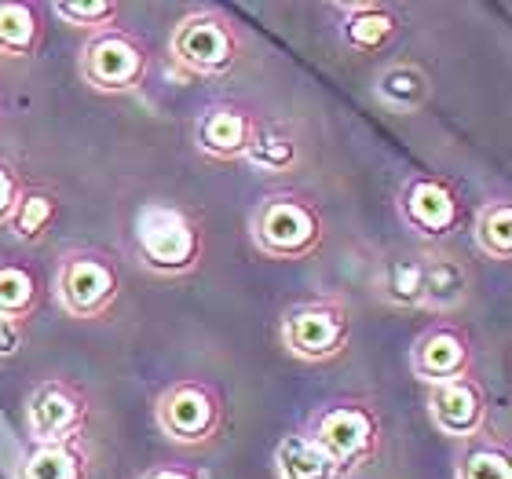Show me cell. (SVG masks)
Here are the masks:
<instances>
[{
	"instance_id": "cell-8",
	"label": "cell",
	"mask_w": 512,
	"mask_h": 479,
	"mask_svg": "<svg viewBox=\"0 0 512 479\" xmlns=\"http://www.w3.org/2000/svg\"><path fill=\"white\" fill-rule=\"evenodd\" d=\"M395 213H399L403 227L414 238H421L428 245H443L450 235H458L461 220H465V202H461V191L447 176L410 172L399 183Z\"/></svg>"
},
{
	"instance_id": "cell-20",
	"label": "cell",
	"mask_w": 512,
	"mask_h": 479,
	"mask_svg": "<svg viewBox=\"0 0 512 479\" xmlns=\"http://www.w3.org/2000/svg\"><path fill=\"white\" fill-rule=\"evenodd\" d=\"M275 476L278 479H341V469L311 443L304 432H289L275 447Z\"/></svg>"
},
{
	"instance_id": "cell-22",
	"label": "cell",
	"mask_w": 512,
	"mask_h": 479,
	"mask_svg": "<svg viewBox=\"0 0 512 479\" xmlns=\"http://www.w3.org/2000/svg\"><path fill=\"white\" fill-rule=\"evenodd\" d=\"M55 220H59V194L48 191V187H26L19 209H15V216H11L8 231L19 238V242L37 245L48 238Z\"/></svg>"
},
{
	"instance_id": "cell-27",
	"label": "cell",
	"mask_w": 512,
	"mask_h": 479,
	"mask_svg": "<svg viewBox=\"0 0 512 479\" xmlns=\"http://www.w3.org/2000/svg\"><path fill=\"white\" fill-rule=\"evenodd\" d=\"M22 191H26V183H22V172L11 165V161L0 158V227L11 224V216L19 209L22 202Z\"/></svg>"
},
{
	"instance_id": "cell-9",
	"label": "cell",
	"mask_w": 512,
	"mask_h": 479,
	"mask_svg": "<svg viewBox=\"0 0 512 479\" xmlns=\"http://www.w3.org/2000/svg\"><path fill=\"white\" fill-rule=\"evenodd\" d=\"M92 421V399L81 384L66 377H48L33 384L26 395V436L30 447H55V443H81Z\"/></svg>"
},
{
	"instance_id": "cell-19",
	"label": "cell",
	"mask_w": 512,
	"mask_h": 479,
	"mask_svg": "<svg viewBox=\"0 0 512 479\" xmlns=\"http://www.w3.org/2000/svg\"><path fill=\"white\" fill-rule=\"evenodd\" d=\"M377 297L392 308L421 311L425 304V275H421V253H406L384 260L377 271Z\"/></svg>"
},
{
	"instance_id": "cell-17",
	"label": "cell",
	"mask_w": 512,
	"mask_h": 479,
	"mask_svg": "<svg viewBox=\"0 0 512 479\" xmlns=\"http://www.w3.org/2000/svg\"><path fill=\"white\" fill-rule=\"evenodd\" d=\"M41 297H44L41 275L26 260L4 256L0 260V319L26 326L37 315V308H41Z\"/></svg>"
},
{
	"instance_id": "cell-30",
	"label": "cell",
	"mask_w": 512,
	"mask_h": 479,
	"mask_svg": "<svg viewBox=\"0 0 512 479\" xmlns=\"http://www.w3.org/2000/svg\"><path fill=\"white\" fill-rule=\"evenodd\" d=\"M0 114H4V107H0Z\"/></svg>"
},
{
	"instance_id": "cell-10",
	"label": "cell",
	"mask_w": 512,
	"mask_h": 479,
	"mask_svg": "<svg viewBox=\"0 0 512 479\" xmlns=\"http://www.w3.org/2000/svg\"><path fill=\"white\" fill-rule=\"evenodd\" d=\"M150 74V52L147 44L139 41L136 33L121 30H103L92 33L81 48V77L85 85H92L103 96H125L143 88Z\"/></svg>"
},
{
	"instance_id": "cell-25",
	"label": "cell",
	"mask_w": 512,
	"mask_h": 479,
	"mask_svg": "<svg viewBox=\"0 0 512 479\" xmlns=\"http://www.w3.org/2000/svg\"><path fill=\"white\" fill-rule=\"evenodd\" d=\"M242 161H249V165H256V169L264 172H289L300 161V143L289 136L286 128L260 125L256 128L253 147H249V154Z\"/></svg>"
},
{
	"instance_id": "cell-28",
	"label": "cell",
	"mask_w": 512,
	"mask_h": 479,
	"mask_svg": "<svg viewBox=\"0 0 512 479\" xmlns=\"http://www.w3.org/2000/svg\"><path fill=\"white\" fill-rule=\"evenodd\" d=\"M22 344H26V326L0 319V359H11V355H19Z\"/></svg>"
},
{
	"instance_id": "cell-1",
	"label": "cell",
	"mask_w": 512,
	"mask_h": 479,
	"mask_svg": "<svg viewBox=\"0 0 512 479\" xmlns=\"http://www.w3.org/2000/svg\"><path fill=\"white\" fill-rule=\"evenodd\" d=\"M300 432L341 469V479L363 472L384 447L381 410L374 399H363V395H341V399L319 403Z\"/></svg>"
},
{
	"instance_id": "cell-3",
	"label": "cell",
	"mask_w": 512,
	"mask_h": 479,
	"mask_svg": "<svg viewBox=\"0 0 512 479\" xmlns=\"http://www.w3.org/2000/svg\"><path fill=\"white\" fill-rule=\"evenodd\" d=\"M249 235L256 253L271 260H308L326 242V216L308 194L271 191L256 202L249 216Z\"/></svg>"
},
{
	"instance_id": "cell-2",
	"label": "cell",
	"mask_w": 512,
	"mask_h": 479,
	"mask_svg": "<svg viewBox=\"0 0 512 479\" xmlns=\"http://www.w3.org/2000/svg\"><path fill=\"white\" fill-rule=\"evenodd\" d=\"M132 245L139 264L150 275L183 278L202 264L205 227L202 220L176 202H147L132 224Z\"/></svg>"
},
{
	"instance_id": "cell-21",
	"label": "cell",
	"mask_w": 512,
	"mask_h": 479,
	"mask_svg": "<svg viewBox=\"0 0 512 479\" xmlns=\"http://www.w3.org/2000/svg\"><path fill=\"white\" fill-rule=\"evenodd\" d=\"M377 96L395 110H421L432 99V77L417 63H392L377 74Z\"/></svg>"
},
{
	"instance_id": "cell-24",
	"label": "cell",
	"mask_w": 512,
	"mask_h": 479,
	"mask_svg": "<svg viewBox=\"0 0 512 479\" xmlns=\"http://www.w3.org/2000/svg\"><path fill=\"white\" fill-rule=\"evenodd\" d=\"M458 479H512V454L502 439L476 436L458 458Z\"/></svg>"
},
{
	"instance_id": "cell-13",
	"label": "cell",
	"mask_w": 512,
	"mask_h": 479,
	"mask_svg": "<svg viewBox=\"0 0 512 479\" xmlns=\"http://www.w3.org/2000/svg\"><path fill=\"white\" fill-rule=\"evenodd\" d=\"M260 118L242 103H213L194 121V147L213 161H242L256 139Z\"/></svg>"
},
{
	"instance_id": "cell-14",
	"label": "cell",
	"mask_w": 512,
	"mask_h": 479,
	"mask_svg": "<svg viewBox=\"0 0 512 479\" xmlns=\"http://www.w3.org/2000/svg\"><path fill=\"white\" fill-rule=\"evenodd\" d=\"M421 275H425V304H421V311L450 315V311L469 304L472 267L461 253L443 249V245L421 249Z\"/></svg>"
},
{
	"instance_id": "cell-15",
	"label": "cell",
	"mask_w": 512,
	"mask_h": 479,
	"mask_svg": "<svg viewBox=\"0 0 512 479\" xmlns=\"http://www.w3.org/2000/svg\"><path fill=\"white\" fill-rule=\"evenodd\" d=\"M337 15H341V41L359 55L384 52L403 30L399 8L384 0H348L337 4Z\"/></svg>"
},
{
	"instance_id": "cell-29",
	"label": "cell",
	"mask_w": 512,
	"mask_h": 479,
	"mask_svg": "<svg viewBox=\"0 0 512 479\" xmlns=\"http://www.w3.org/2000/svg\"><path fill=\"white\" fill-rule=\"evenodd\" d=\"M139 479H202V472L180 465V461H161V465H150Z\"/></svg>"
},
{
	"instance_id": "cell-6",
	"label": "cell",
	"mask_w": 512,
	"mask_h": 479,
	"mask_svg": "<svg viewBox=\"0 0 512 479\" xmlns=\"http://www.w3.org/2000/svg\"><path fill=\"white\" fill-rule=\"evenodd\" d=\"M121 297V267L103 249H70L55 267V300L70 319L96 322Z\"/></svg>"
},
{
	"instance_id": "cell-26",
	"label": "cell",
	"mask_w": 512,
	"mask_h": 479,
	"mask_svg": "<svg viewBox=\"0 0 512 479\" xmlns=\"http://www.w3.org/2000/svg\"><path fill=\"white\" fill-rule=\"evenodd\" d=\"M52 15L63 19L66 26H74V30L103 33L118 26L121 4L118 0H55Z\"/></svg>"
},
{
	"instance_id": "cell-12",
	"label": "cell",
	"mask_w": 512,
	"mask_h": 479,
	"mask_svg": "<svg viewBox=\"0 0 512 479\" xmlns=\"http://www.w3.org/2000/svg\"><path fill=\"white\" fill-rule=\"evenodd\" d=\"M428 421L439 436L469 443L491 425V395L480 377H454V381L428 388Z\"/></svg>"
},
{
	"instance_id": "cell-11",
	"label": "cell",
	"mask_w": 512,
	"mask_h": 479,
	"mask_svg": "<svg viewBox=\"0 0 512 479\" xmlns=\"http://www.w3.org/2000/svg\"><path fill=\"white\" fill-rule=\"evenodd\" d=\"M472 366H476L472 333L454 319H436L410 344V373L428 388L454 377H469Z\"/></svg>"
},
{
	"instance_id": "cell-7",
	"label": "cell",
	"mask_w": 512,
	"mask_h": 479,
	"mask_svg": "<svg viewBox=\"0 0 512 479\" xmlns=\"http://www.w3.org/2000/svg\"><path fill=\"white\" fill-rule=\"evenodd\" d=\"M282 348L300 362H330L352 344V308L341 297H311L282 315Z\"/></svg>"
},
{
	"instance_id": "cell-5",
	"label": "cell",
	"mask_w": 512,
	"mask_h": 479,
	"mask_svg": "<svg viewBox=\"0 0 512 479\" xmlns=\"http://www.w3.org/2000/svg\"><path fill=\"white\" fill-rule=\"evenodd\" d=\"M169 55L172 63L194 77H227L242 63L246 41H242L238 22L227 11L194 8L172 26Z\"/></svg>"
},
{
	"instance_id": "cell-4",
	"label": "cell",
	"mask_w": 512,
	"mask_h": 479,
	"mask_svg": "<svg viewBox=\"0 0 512 479\" xmlns=\"http://www.w3.org/2000/svg\"><path fill=\"white\" fill-rule=\"evenodd\" d=\"M154 421L161 436L187 450L213 447L227 428V403L220 388L202 377H180L154 399Z\"/></svg>"
},
{
	"instance_id": "cell-16",
	"label": "cell",
	"mask_w": 512,
	"mask_h": 479,
	"mask_svg": "<svg viewBox=\"0 0 512 479\" xmlns=\"http://www.w3.org/2000/svg\"><path fill=\"white\" fill-rule=\"evenodd\" d=\"M41 44V8L30 0H0V59H33Z\"/></svg>"
},
{
	"instance_id": "cell-23",
	"label": "cell",
	"mask_w": 512,
	"mask_h": 479,
	"mask_svg": "<svg viewBox=\"0 0 512 479\" xmlns=\"http://www.w3.org/2000/svg\"><path fill=\"white\" fill-rule=\"evenodd\" d=\"M472 238L480 245L483 256H491L498 264L512 260V205L509 198H494L476 213V227Z\"/></svg>"
},
{
	"instance_id": "cell-18",
	"label": "cell",
	"mask_w": 512,
	"mask_h": 479,
	"mask_svg": "<svg viewBox=\"0 0 512 479\" xmlns=\"http://www.w3.org/2000/svg\"><path fill=\"white\" fill-rule=\"evenodd\" d=\"M92 458L81 443H55V447H30L22 454L15 479H88Z\"/></svg>"
}]
</instances>
